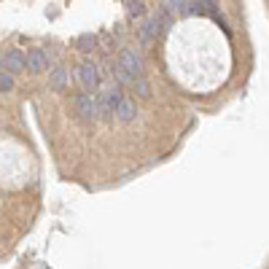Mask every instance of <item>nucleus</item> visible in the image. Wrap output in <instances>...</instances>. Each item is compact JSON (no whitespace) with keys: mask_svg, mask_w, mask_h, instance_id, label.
<instances>
[{"mask_svg":"<svg viewBox=\"0 0 269 269\" xmlns=\"http://www.w3.org/2000/svg\"><path fill=\"white\" fill-rule=\"evenodd\" d=\"M73 111L81 121H95L100 116V105H97V97L86 95V92H78V95H73Z\"/></svg>","mask_w":269,"mask_h":269,"instance_id":"1","label":"nucleus"},{"mask_svg":"<svg viewBox=\"0 0 269 269\" xmlns=\"http://www.w3.org/2000/svg\"><path fill=\"white\" fill-rule=\"evenodd\" d=\"M124 100L121 89L119 86H108L102 89L97 95V105H100V119H111V116H116V108H119V102Z\"/></svg>","mask_w":269,"mask_h":269,"instance_id":"2","label":"nucleus"},{"mask_svg":"<svg viewBox=\"0 0 269 269\" xmlns=\"http://www.w3.org/2000/svg\"><path fill=\"white\" fill-rule=\"evenodd\" d=\"M76 78L81 81V86H84L86 92H92V89L100 86V70H97L95 62H81L78 70H76Z\"/></svg>","mask_w":269,"mask_h":269,"instance_id":"3","label":"nucleus"},{"mask_svg":"<svg viewBox=\"0 0 269 269\" xmlns=\"http://www.w3.org/2000/svg\"><path fill=\"white\" fill-rule=\"evenodd\" d=\"M119 65L127 70V76L140 78V70H143V60H140L137 49H121V54H119Z\"/></svg>","mask_w":269,"mask_h":269,"instance_id":"4","label":"nucleus"},{"mask_svg":"<svg viewBox=\"0 0 269 269\" xmlns=\"http://www.w3.org/2000/svg\"><path fill=\"white\" fill-rule=\"evenodd\" d=\"M27 67V57H22L19 49H11L6 57H3V70L6 73H19V70Z\"/></svg>","mask_w":269,"mask_h":269,"instance_id":"5","label":"nucleus"},{"mask_svg":"<svg viewBox=\"0 0 269 269\" xmlns=\"http://www.w3.org/2000/svg\"><path fill=\"white\" fill-rule=\"evenodd\" d=\"M49 67V57H46L41 49H30L27 51V70H32V73H41V70Z\"/></svg>","mask_w":269,"mask_h":269,"instance_id":"6","label":"nucleus"},{"mask_svg":"<svg viewBox=\"0 0 269 269\" xmlns=\"http://www.w3.org/2000/svg\"><path fill=\"white\" fill-rule=\"evenodd\" d=\"M135 113H137V108H135V100L124 97V100L119 102V108H116V119H119L121 124H130V121H135Z\"/></svg>","mask_w":269,"mask_h":269,"instance_id":"7","label":"nucleus"},{"mask_svg":"<svg viewBox=\"0 0 269 269\" xmlns=\"http://www.w3.org/2000/svg\"><path fill=\"white\" fill-rule=\"evenodd\" d=\"M95 46H97V38H95L92 32H81L78 38H76V49L84 51V54H89L92 49H95Z\"/></svg>","mask_w":269,"mask_h":269,"instance_id":"8","label":"nucleus"},{"mask_svg":"<svg viewBox=\"0 0 269 269\" xmlns=\"http://www.w3.org/2000/svg\"><path fill=\"white\" fill-rule=\"evenodd\" d=\"M67 84H70L67 70H65V67H54V70H51V86H54V89H65Z\"/></svg>","mask_w":269,"mask_h":269,"instance_id":"9","label":"nucleus"},{"mask_svg":"<svg viewBox=\"0 0 269 269\" xmlns=\"http://www.w3.org/2000/svg\"><path fill=\"white\" fill-rule=\"evenodd\" d=\"M124 8H127V14H130V16H140L146 11V3H143V0H135V3H132V0H130V3H124Z\"/></svg>","mask_w":269,"mask_h":269,"instance_id":"10","label":"nucleus"},{"mask_svg":"<svg viewBox=\"0 0 269 269\" xmlns=\"http://www.w3.org/2000/svg\"><path fill=\"white\" fill-rule=\"evenodd\" d=\"M132 84H135V89H137V95H140V97H148V95H151V86H148V81H146V78H135Z\"/></svg>","mask_w":269,"mask_h":269,"instance_id":"11","label":"nucleus"},{"mask_svg":"<svg viewBox=\"0 0 269 269\" xmlns=\"http://www.w3.org/2000/svg\"><path fill=\"white\" fill-rule=\"evenodd\" d=\"M14 89V78H11V73H0V92H11Z\"/></svg>","mask_w":269,"mask_h":269,"instance_id":"12","label":"nucleus"}]
</instances>
